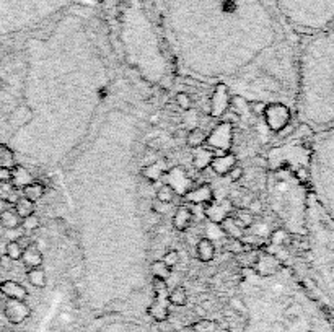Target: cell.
Returning a JSON list of instances; mask_svg holds the SVG:
<instances>
[{
	"mask_svg": "<svg viewBox=\"0 0 334 332\" xmlns=\"http://www.w3.org/2000/svg\"><path fill=\"white\" fill-rule=\"evenodd\" d=\"M175 101H176V105H178L179 109H183V111H189V109L193 107V98H191V95H189V93H186V91L176 93Z\"/></svg>",
	"mask_w": 334,
	"mask_h": 332,
	"instance_id": "d590c367",
	"label": "cell"
},
{
	"mask_svg": "<svg viewBox=\"0 0 334 332\" xmlns=\"http://www.w3.org/2000/svg\"><path fill=\"white\" fill-rule=\"evenodd\" d=\"M20 261L26 269H36V267H41V265H43L44 256L38 246L30 245L28 247L23 249V256H21Z\"/></svg>",
	"mask_w": 334,
	"mask_h": 332,
	"instance_id": "9a60e30c",
	"label": "cell"
},
{
	"mask_svg": "<svg viewBox=\"0 0 334 332\" xmlns=\"http://www.w3.org/2000/svg\"><path fill=\"white\" fill-rule=\"evenodd\" d=\"M168 303L173 306H186L188 303V293L183 287H175L171 292H168Z\"/></svg>",
	"mask_w": 334,
	"mask_h": 332,
	"instance_id": "4dcf8cb0",
	"label": "cell"
},
{
	"mask_svg": "<svg viewBox=\"0 0 334 332\" xmlns=\"http://www.w3.org/2000/svg\"><path fill=\"white\" fill-rule=\"evenodd\" d=\"M193 331L194 332H220V327L215 321L201 319L193 326Z\"/></svg>",
	"mask_w": 334,
	"mask_h": 332,
	"instance_id": "836d02e7",
	"label": "cell"
},
{
	"mask_svg": "<svg viewBox=\"0 0 334 332\" xmlns=\"http://www.w3.org/2000/svg\"><path fill=\"white\" fill-rule=\"evenodd\" d=\"M259 257V251L256 247H251V249H245L243 252H240V254H236V261L243 265V267H254V264H256Z\"/></svg>",
	"mask_w": 334,
	"mask_h": 332,
	"instance_id": "f546056e",
	"label": "cell"
},
{
	"mask_svg": "<svg viewBox=\"0 0 334 332\" xmlns=\"http://www.w3.org/2000/svg\"><path fill=\"white\" fill-rule=\"evenodd\" d=\"M292 240H294V235L285 228H277L269 235V243L277 247H289L292 245Z\"/></svg>",
	"mask_w": 334,
	"mask_h": 332,
	"instance_id": "7402d4cb",
	"label": "cell"
},
{
	"mask_svg": "<svg viewBox=\"0 0 334 332\" xmlns=\"http://www.w3.org/2000/svg\"><path fill=\"white\" fill-rule=\"evenodd\" d=\"M3 315H5V317L12 324H21V322H25L31 316V308L23 300H10V298H7L5 305H3Z\"/></svg>",
	"mask_w": 334,
	"mask_h": 332,
	"instance_id": "ba28073f",
	"label": "cell"
},
{
	"mask_svg": "<svg viewBox=\"0 0 334 332\" xmlns=\"http://www.w3.org/2000/svg\"><path fill=\"white\" fill-rule=\"evenodd\" d=\"M26 280L36 288H44L46 283H48V274H46V270L43 267L28 269Z\"/></svg>",
	"mask_w": 334,
	"mask_h": 332,
	"instance_id": "d4e9b609",
	"label": "cell"
},
{
	"mask_svg": "<svg viewBox=\"0 0 334 332\" xmlns=\"http://www.w3.org/2000/svg\"><path fill=\"white\" fill-rule=\"evenodd\" d=\"M230 88L225 83H219L211 95V107H209V114L212 118H222L230 109Z\"/></svg>",
	"mask_w": 334,
	"mask_h": 332,
	"instance_id": "52a82bcc",
	"label": "cell"
},
{
	"mask_svg": "<svg viewBox=\"0 0 334 332\" xmlns=\"http://www.w3.org/2000/svg\"><path fill=\"white\" fill-rule=\"evenodd\" d=\"M233 210L235 207L230 200H224V202H219V204L214 200V202L204 205V213H206V217L209 218V222L215 223V225H219L224 218L230 217V215L233 213Z\"/></svg>",
	"mask_w": 334,
	"mask_h": 332,
	"instance_id": "8fae6325",
	"label": "cell"
},
{
	"mask_svg": "<svg viewBox=\"0 0 334 332\" xmlns=\"http://www.w3.org/2000/svg\"><path fill=\"white\" fill-rule=\"evenodd\" d=\"M0 267H2V257H0Z\"/></svg>",
	"mask_w": 334,
	"mask_h": 332,
	"instance_id": "7bdbcfd3",
	"label": "cell"
},
{
	"mask_svg": "<svg viewBox=\"0 0 334 332\" xmlns=\"http://www.w3.org/2000/svg\"><path fill=\"white\" fill-rule=\"evenodd\" d=\"M183 197L189 205H207L215 200V194L212 186L209 182H204V184H199L196 188H191Z\"/></svg>",
	"mask_w": 334,
	"mask_h": 332,
	"instance_id": "9c48e42d",
	"label": "cell"
},
{
	"mask_svg": "<svg viewBox=\"0 0 334 332\" xmlns=\"http://www.w3.org/2000/svg\"><path fill=\"white\" fill-rule=\"evenodd\" d=\"M154 295L155 300L148 308V313L157 322H163L168 319V290H166V282L158 279H154Z\"/></svg>",
	"mask_w": 334,
	"mask_h": 332,
	"instance_id": "8992f818",
	"label": "cell"
},
{
	"mask_svg": "<svg viewBox=\"0 0 334 332\" xmlns=\"http://www.w3.org/2000/svg\"><path fill=\"white\" fill-rule=\"evenodd\" d=\"M0 142H2V139H0Z\"/></svg>",
	"mask_w": 334,
	"mask_h": 332,
	"instance_id": "bcb514c9",
	"label": "cell"
},
{
	"mask_svg": "<svg viewBox=\"0 0 334 332\" xmlns=\"http://www.w3.org/2000/svg\"><path fill=\"white\" fill-rule=\"evenodd\" d=\"M17 165V155L13 148L5 142H0V166L3 168H15Z\"/></svg>",
	"mask_w": 334,
	"mask_h": 332,
	"instance_id": "484cf974",
	"label": "cell"
},
{
	"mask_svg": "<svg viewBox=\"0 0 334 332\" xmlns=\"http://www.w3.org/2000/svg\"><path fill=\"white\" fill-rule=\"evenodd\" d=\"M231 217L236 222V225H240L243 230H248V228H251L254 223H256V215H254L251 210L248 207H238L233 210V213H231Z\"/></svg>",
	"mask_w": 334,
	"mask_h": 332,
	"instance_id": "d6986e66",
	"label": "cell"
},
{
	"mask_svg": "<svg viewBox=\"0 0 334 332\" xmlns=\"http://www.w3.org/2000/svg\"><path fill=\"white\" fill-rule=\"evenodd\" d=\"M13 210H15L20 218H26L35 213V202H31L26 197H18L17 202L13 204Z\"/></svg>",
	"mask_w": 334,
	"mask_h": 332,
	"instance_id": "83f0119b",
	"label": "cell"
},
{
	"mask_svg": "<svg viewBox=\"0 0 334 332\" xmlns=\"http://www.w3.org/2000/svg\"><path fill=\"white\" fill-rule=\"evenodd\" d=\"M168 171L166 170V163L163 160H157V161H152L150 165H145L141 170V175L145 177L148 182H157L160 181L161 177L165 176V173Z\"/></svg>",
	"mask_w": 334,
	"mask_h": 332,
	"instance_id": "2e32d148",
	"label": "cell"
},
{
	"mask_svg": "<svg viewBox=\"0 0 334 332\" xmlns=\"http://www.w3.org/2000/svg\"><path fill=\"white\" fill-rule=\"evenodd\" d=\"M193 218H194L193 209L189 205H181V207L176 209L173 218H171L173 228L176 231H186L193 225Z\"/></svg>",
	"mask_w": 334,
	"mask_h": 332,
	"instance_id": "5bb4252c",
	"label": "cell"
},
{
	"mask_svg": "<svg viewBox=\"0 0 334 332\" xmlns=\"http://www.w3.org/2000/svg\"><path fill=\"white\" fill-rule=\"evenodd\" d=\"M150 272H152V275H154V279L163 280V282H166V280L171 277V267H168V265H166L161 259H157L152 262Z\"/></svg>",
	"mask_w": 334,
	"mask_h": 332,
	"instance_id": "f1b7e54d",
	"label": "cell"
},
{
	"mask_svg": "<svg viewBox=\"0 0 334 332\" xmlns=\"http://www.w3.org/2000/svg\"><path fill=\"white\" fill-rule=\"evenodd\" d=\"M301 240L303 251L308 252L315 293L334 316V220L313 194L308 200L307 233L301 235Z\"/></svg>",
	"mask_w": 334,
	"mask_h": 332,
	"instance_id": "7a4b0ae2",
	"label": "cell"
},
{
	"mask_svg": "<svg viewBox=\"0 0 334 332\" xmlns=\"http://www.w3.org/2000/svg\"><path fill=\"white\" fill-rule=\"evenodd\" d=\"M196 256L201 262H212L215 257V245L209 238H201L196 245Z\"/></svg>",
	"mask_w": 334,
	"mask_h": 332,
	"instance_id": "ac0fdd59",
	"label": "cell"
},
{
	"mask_svg": "<svg viewBox=\"0 0 334 332\" xmlns=\"http://www.w3.org/2000/svg\"><path fill=\"white\" fill-rule=\"evenodd\" d=\"M299 91L301 119L319 130L334 127V26L315 36L301 52Z\"/></svg>",
	"mask_w": 334,
	"mask_h": 332,
	"instance_id": "6da1fadb",
	"label": "cell"
},
{
	"mask_svg": "<svg viewBox=\"0 0 334 332\" xmlns=\"http://www.w3.org/2000/svg\"><path fill=\"white\" fill-rule=\"evenodd\" d=\"M263 118L267 127L277 134L284 127L292 124V109L289 105H285L282 101H271L266 105Z\"/></svg>",
	"mask_w": 334,
	"mask_h": 332,
	"instance_id": "277c9868",
	"label": "cell"
},
{
	"mask_svg": "<svg viewBox=\"0 0 334 332\" xmlns=\"http://www.w3.org/2000/svg\"><path fill=\"white\" fill-rule=\"evenodd\" d=\"M12 181V170L10 168H3L0 166V182L2 184H7V182Z\"/></svg>",
	"mask_w": 334,
	"mask_h": 332,
	"instance_id": "60d3db41",
	"label": "cell"
},
{
	"mask_svg": "<svg viewBox=\"0 0 334 332\" xmlns=\"http://www.w3.org/2000/svg\"><path fill=\"white\" fill-rule=\"evenodd\" d=\"M310 184L319 205L334 220V127L319 130L315 137Z\"/></svg>",
	"mask_w": 334,
	"mask_h": 332,
	"instance_id": "3957f363",
	"label": "cell"
},
{
	"mask_svg": "<svg viewBox=\"0 0 334 332\" xmlns=\"http://www.w3.org/2000/svg\"><path fill=\"white\" fill-rule=\"evenodd\" d=\"M163 262L168 265V267H176V265H178V262H179V252L176 251V249H170V251H166L165 252V256H163Z\"/></svg>",
	"mask_w": 334,
	"mask_h": 332,
	"instance_id": "8d00e7d4",
	"label": "cell"
},
{
	"mask_svg": "<svg viewBox=\"0 0 334 332\" xmlns=\"http://www.w3.org/2000/svg\"><path fill=\"white\" fill-rule=\"evenodd\" d=\"M220 230L225 233L227 236L231 238V240H243L245 238V230L240 225H236V222L233 220V217H227L219 223Z\"/></svg>",
	"mask_w": 334,
	"mask_h": 332,
	"instance_id": "44dd1931",
	"label": "cell"
},
{
	"mask_svg": "<svg viewBox=\"0 0 334 332\" xmlns=\"http://www.w3.org/2000/svg\"><path fill=\"white\" fill-rule=\"evenodd\" d=\"M231 143H233V125L229 121L217 124L212 132L207 134L206 145H209V148L214 150L217 155L231 152Z\"/></svg>",
	"mask_w": 334,
	"mask_h": 332,
	"instance_id": "5b68a950",
	"label": "cell"
},
{
	"mask_svg": "<svg viewBox=\"0 0 334 332\" xmlns=\"http://www.w3.org/2000/svg\"><path fill=\"white\" fill-rule=\"evenodd\" d=\"M12 209V202L3 197H0V215H2L3 212H7V210Z\"/></svg>",
	"mask_w": 334,
	"mask_h": 332,
	"instance_id": "b9f144b4",
	"label": "cell"
},
{
	"mask_svg": "<svg viewBox=\"0 0 334 332\" xmlns=\"http://www.w3.org/2000/svg\"><path fill=\"white\" fill-rule=\"evenodd\" d=\"M243 176H245V168L240 165H235L231 168V171L229 173V177L231 182H238L240 179H243Z\"/></svg>",
	"mask_w": 334,
	"mask_h": 332,
	"instance_id": "f35d334b",
	"label": "cell"
},
{
	"mask_svg": "<svg viewBox=\"0 0 334 332\" xmlns=\"http://www.w3.org/2000/svg\"><path fill=\"white\" fill-rule=\"evenodd\" d=\"M21 191H23V197L30 199L31 202H38L39 199L44 197V194H46V186L43 184V182L33 181L31 184L25 186V188H23Z\"/></svg>",
	"mask_w": 334,
	"mask_h": 332,
	"instance_id": "603a6c76",
	"label": "cell"
},
{
	"mask_svg": "<svg viewBox=\"0 0 334 332\" xmlns=\"http://www.w3.org/2000/svg\"><path fill=\"white\" fill-rule=\"evenodd\" d=\"M35 181V176L31 175L30 171L26 170L25 166H21V165H15V168H12V184H13V188H17V189H23L25 186L28 184H31V182Z\"/></svg>",
	"mask_w": 334,
	"mask_h": 332,
	"instance_id": "e0dca14e",
	"label": "cell"
},
{
	"mask_svg": "<svg viewBox=\"0 0 334 332\" xmlns=\"http://www.w3.org/2000/svg\"><path fill=\"white\" fill-rule=\"evenodd\" d=\"M5 332H15V331H5Z\"/></svg>",
	"mask_w": 334,
	"mask_h": 332,
	"instance_id": "ee69618b",
	"label": "cell"
},
{
	"mask_svg": "<svg viewBox=\"0 0 334 332\" xmlns=\"http://www.w3.org/2000/svg\"><path fill=\"white\" fill-rule=\"evenodd\" d=\"M0 230H3V228H2V227H0Z\"/></svg>",
	"mask_w": 334,
	"mask_h": 332,
	"instance_id": "f6af8a7d",
	"label": "cell"
},
{
	"mask_svg": "<svg viewBox=\"0 0 334 332\" xmlns=\"http://www.w3.org/2000/svg\"><path fill=\"white\" fill-rule=\"evenodd\" d=\"M235 165H238L236 155L233 152H227L224 155H215L214 160L211 163V168L217 176L225 177V176H229V173L231 171V168Z\"/></svg>",
	"mask_w": 334,
	"mask_h": 332,
	"instance_id": "7c38bea8",
	"label": "cell"
},
{
	"mask_svg": "<svg viewBox=\"0 0 334 332\" xmlns=\"http://www.w3.org/2000/svg\"><path fill=\"white\" fill-rule=\"evenodd\" d=\"M215 155L217 153L214 150H211V148H204V147L197 148V152L194 153V157H193V166L199 171L206 170L207 166H211V163L214 160Z\"/></svg>",
	"mask_w": 334,
	"mask_h": 332,
	"instance_id": "ffe728a7",
	"label": "cell"
},
{
	"mask_svg": "<svg viewBox=\"0 0 334 332\" xmlns=\"http://www.w3.org/2000/svg\"><path fill=\"white\" fill-rule=\"evenodd\" d=\"M253 269L261 277H269V275H274L282 270V261L279 257L269 254V252H259V257Z\"/></svg>",
	"mask_w": 334,
	"mask_h": 332,
	"instance_id": "30bf717a",
	"label": "cell"
},
{
	"mask_svg": "<svg viewBox=\"0 0 334 332\" xmlns=\"http://www.w3.org/2000/svg\"><path fill=\"white\" fill-rule=\"evenodd\" d=\"M0 295L10 300H23L28 298V290L25 285L15 282V280H3L0 282Z\"/></svg>",
	"mask_w": 334,
	"mask_h": 332,
	"instance_id": "4fadbf2b",
	"label": "cell"
},
{
	"mask_svg": "<svg viewBox=\"0 0 334 332\" xmlns=\"http://www.w3.org/2000/svg\"><path fill=\"white\" fill-rule=\"evenodd\" d=\"M5 256L10 261H20L23 256V247L17 240H10L7 241L5 245Z\"/></svg>",
	"mask_w": 334,
	"mask_h": 332,
	"instance_id": "d6a6232c",
	"label": "cell"
},
{
	"mask_svg": "<svg viewBox=\"0 0 334 332\" xmlns=\"http://www.w3.org/2000/svg\"><path fill=\"white\" fill-rule=\"evenodd\" d=\"M20 225H21V218L18 217L13 209L7 210V212H3L2 215H0V227H2L3 230H7V231L18 230Z\"/></svg>",
	"mask_w": 334,
	"mask_h": 332,
	"instance_id": "cb8c5ba5",
	"label": "cell"
},
{
	"mask_svg": "<svg viewBox=\"0 0 334 332\" xmlns=\"http://www.w3.org/2000/svg\"><path fill=\"white\" fill-rule=\"evenodd\" d=\"M207 140V134L204 132L201 127H194L188 132L186 135V143L188 147L194 148V150H197V148L204 147V143H206Z\"/></svg>",
	"mask_w": 334,
	"mask_h": 332,
	"instance_id": "4316f807",
	"label": "cell"
},
{
	"mask_svg": "<svg viewBox=\"0 0 334 332\" xmlns=\"http://www.w3.org/2000/svg\"><path fill=\"white\" fill-rule=\"evenodd\" d=\"M168 210H170V204L158 202V200H155V202L152 204V212L157 213V215H165Z\"/></svg>",
	"mask_w": 334,
	"mask_h": 332,
	"instance_id": "ab89813d",
	"label": "cell"
},
{
	"mask_svg": "<svg viewBox=\"0 0 334 332\" xmlns=\"http://www.w3.org/2000/svg\"><path fill=\"white\" fill-rule=\"evenodd\" d=\"M41 225V220L39 217L36 213L33 215H30V217H26V218H21V225L20 228L21 230H25L26 233H31V231H36L39 228Z\"/></svg>",
	"mask_w": 334,
	"mask_h": 332,
	"instance_id": "e575fe53",
	"label": "cell"
},
{
	"mask_svg": "<svg viewBox=\"0 0 334 332\" xmlns=\"http://www.w3.org/2000/svg\"><path fill=\"white\" fill-rule=\"evenodd\" d=\"M266 105H267V103H264V101H249V103H248L249 114H254V116H263L264 109H266Z\"/></svg>",
	"mask_w": 334,
	"mask_h": 332,
	"instance_id": "74e56055",
	"label": "cell"
},
{
	"mask_svg": "<svg viewBox=\"0 0 334 332\" xmlns=\"http://www.w3.org/2000/svg\"><path fill=\"white\" fill-rule=\"evenodd\" d=\"M175 197H176L175 189L171 188L170 184H166V182L163 186H160L158 191H157V194H155V200L163 202V204H171L175 200Z\"/></svg>",
	"mask_w": 334,
	"mask_h": 332,
	"instance_id": "1f68e13d",
	"label": "cell"
}]
</instances>
